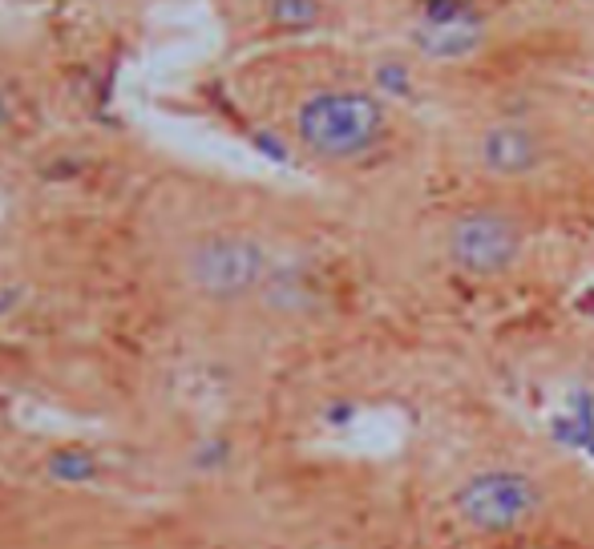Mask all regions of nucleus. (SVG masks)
I'll use <instances>...</instances> for the list:
<instances>
[{
	"mask_svg": "<svg viewBox=\"0 0 594 549\" xmlns=\"http://www.w3.org/2000/svg\"><path fill=\"white\" fill-rule=\"evenodd\" d=\"M478 162L497 178H522L546 162V138L525 117H506L481 129Z\"/></svg>",
	"mask_w": 594,
	"mask_h": 549,
	"instance_id": "39448f33",
	"label": "nucleus"
},
{
	"mask_svg": "<svg viewBox=\"0 0 594 549\" xmlns=\"http://www.w3.org/2000/svg\"><path fill=\"white\" fill-rule=\"evenodd\" d=\"M445 247H449L453 267L469 271V275H502L522 254V226L506 211L478 207V211L453 219Z\"/></svg>",
	"mask_w": 594,
	"mask_h": 549,
	"instance_id": "7ed1b4c3",
	"label": "nucleus"
},
{
	"mask_svg": "<svg viewBox=\"0 0 594 549\" xmlns=\"http://www.w3.org/2000/svg\"><path fill=\"white\" fill-rule=\"evenodd\" d=\"M453 506L461 513V522L481 529V534H506V529L534 522L537 509H542V489H537L534 477H525L518 469L473 473L457 489Z\"/></svg>",
	"mask_w": 594,
	"mask_h": 549,
	"instance_id": "f03ea898",
	"label": "nucleus"
},
{
	"mask_svg": "<svg viewBox=\"0 0 594 549\" xmlns=\"http://www.w3.org/2000/svg\"><path fill=\"white\" fill-rule=\"evenodd\" d=\"M190 279L207 296H247L268 271V254L251 239H207L190 251Z\"/></svg>",
	"mask_w": 594,
	"mask_h": 549,
	"instance_id": "20e7f679",
	"label": "nucleus"
},
{
	"mask_svg": "<svg viewBox=\"0 0 594 549\" xmlns=\"http://www.w3.org/2000/svg\"><path fill=\"white\" fill-rule=\"evenodd\" d=\"M296 134L311 154L327 158V162H352V158L372 154L384 141L388 110H384V98H376L372 89L332 85L299 101Z\"/></svg>",
	"mask_w": 594,
	"mask_h": 549,
	"instance_id": "f257e3e1",
	"label": "nucleus"
}]
</instances>
